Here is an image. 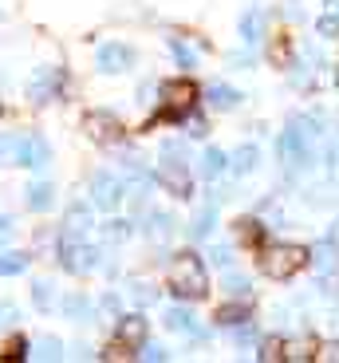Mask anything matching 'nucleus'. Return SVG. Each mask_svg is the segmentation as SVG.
<instances>
[{
	"label": "nucleus",
	"mask_w": 339,
	"mask_h": 363,
	"mask_svg": "<svg viewBox=\"0 0 339 363\" xmlns=\"http://www.w3.org/2000/svg\"><path fill=\"white\" fill-rule=\"evenodd\" d=\"M166 284H170V292H178V296L202 300L205 292H209V281H205V264H202V257L178 253L174 261H170V269H166Z\"/></svg>",
	"instance_id": "1"
},
{
	"label": "nucleus",
	"mask_w": 339,
	"mask_h": 363,
	"mask_svg": "<svg viewBox=\"0 0 339 363\" xmlns=\"http://www.w3.org/2000/svg\"><path fill=\"white\" fill-rule=\"evenodd\" d=\"M308 261H312V249L292 245V241L268 245L265 253H260V269H265V277H272V281H288V277H296L300 269H308Z\"/></svg>",
	"instance_id": "2"
},
{
	"label": "nucleus",
	"mask_w": 339,
	"mask_h": 363,
	"mask_svg": "<svg viewBox=\"0 0 339 363\" xmlns=\"http://www.w3.org/2000/svg\"><path fill=\"white\" fill-rule=\"evenodd\" d=\"M182 155V143H162V162H158L154 170V182L162 186L170 198H190V170H185V158Z\"/></svg>",
	"instance_id": "3"
},
{
	"label": "nucleus",
	"mask_w": 339,
	"mask_h": 363,
	"mask_svg": "<svg viewBox=\"0 0 339 363\" xmlns=\"http://www.w3.org/2000/svg\"><path fill=\"white\" fill-rule=\"evenodd\" d=\"M312 135H316V127L308 118H292L288 123V130L280 135V155L288 158V166H304L312 158Z\"/></svg>",
	"instance_id": "4"
},
{
	"label": "nucleus",
	"mask_w": 339,
	"mask_h": 363,
	"mask_svg": "<svg viewBox=\"0 0 339 363\" xmlns=\"http://www.w3.org/2000/svg\"><path fill=\"white\" fill-rule=\"evenodd\" d=\"M197 103V87L190 79H170L162 87V115L166 118H185Z\"/></svg>",
	"instance_id": "5"
},
{
	"label": "nucleus",
	"mask_w": 339,
	"mask_h": 363,
	"mask_svg": "<svg viewBox=\"0 0 339 363\" xmlns=\"http://www.w3.org/2000/svg\"><path fill=\"white\" fill-rule=\"evenodd\" d=\"M59 264L71 272H91L99 264V249L91 245H79V237H59Z\"/></svg>",
	"instance_id": "6"
},
{
	"label": "nucleus",
	"mask_w": 339,
	"mask_h": 363,
	"mask_svg": "<svg viewBox=\"0 0 339 363\" xmlns=\"http://www.w3.org/2000/svg\"><path fill=\"white\" fill-rule=\"evenodd\" d=\"M47 162H52V146L44 143L40 135H20V146H16V162L12 166H28V170H36V174H44L47 170Z\"/></svg>",
	"instance_id": "7"
},
{
	"label": "nucleus",
	"mask_w": 339,
	"mask_h": 363,
	"mask_svg": "<svg viewBox=\"0 0 339 363\" xmlns=\"http://www.w3.org/2000/svg\"><path fill=\"white\" fill-rule=\"evenodd\" d=\"M122 194H127V182L122 178H115V174H107V170H99L91 178V201L99 209H115L122 201Z\"/></svg>",
	"instance_id": "8"
},
{
	"label": "nucleus",
	"mask_w": 339,
	"mask_h": 363,
	"mask_svg": "<svg viewBox=\"0 0 339 363\" xmlns=\"http://www.w3.org/2000/svg\"><path fill=\"white\" fill-rule=\"evenodd\" d=\"M59 87H64V72H59V67H40V72L32 75V83H28V99L52 103L55 95H59Z\"/></svg>",
	"instance_id": "9"
},
{
	"label": "nucleus",
	"mask_w": 339,
	"mask_h": 363,
	"mask_svg": "<svg viewBox=\"0 0 339 363\" xmlns=\"http://www.w3.org/2000/svg\"><path fill=\"white\" fill-rule=\"evenodd\" d=\"M87 135H91L95 143H103V146L119 143V138H122L119 115H110V111H91V115H87Z\"/></svg>",
	"instance_id": "10"
},
{
	"label": "nucleus",
	"mask_w": 339,
	"mask_h": 363,
	"mask_svg": "<svg viewBox=\"0 0 339 363\" xmlns=\"http://www.w3.org/2000/svg\"><path fill=\"white\" fill-rule=\"evenodd\" d=\"M130 60H134V52H130V48H122V44H103V48H99V55H95V64H99V72H103V75H119V72H127Z\"/></svg>",
	"instance_id": "11"
},
{
	"label": "nucleus",
	"mask_w": 339,
	"mask_h": 363,
	"mask_svg": "<svg viewBox=\"0 0 339 363\" xmlns=\"http://www.w3.org/2000/svg\"><path fill=\"white\" fill-rule=\"evenodd\" d=\"M146 332H150L146 316H122L119 320V344H127V347H142L146 344Z\"/></svg>",
	"instance_id": "12"
},
{
	"label": "nucleus",
	"mask_w": 339,
	"mask_h": 363,
	"mask_svg": "<svg viewBox=\"0 0 339 363\" xmlns=\"http://www.w3.org/2000/svg\"><path fill=\"white\" fill-rule=\"evenodd\" d=\"M205 99H209L213 111H233L241 103V91L229 87V83H213V87L205 91Z\"/></svg>",
	"instance_id": "13"
},
{
	"label": "nucleus",
	"mask_w": 339,
	"mask_h": 363,
	"mask_svg": "<svg viewBox=\"0 0 339 363\" xmlns=\"http://www.w3.org/2000/svg\"><path fill=\"white\" fill-rule=\"evenodd\" d=\"M166 328L185 332V336H193V340H202V336H205L202 328H197V320H193L190 308H170V312H166Z\"/></svg>",
	"instance_id": "14"
},
{
	"label": "nucleus",
	"mask_w": 339,
	"mask_h": 363,
	"mask_svg": "<svg viewBox=\"0 0 339 363\" xmlns=\"http://www.w3.org/2000/svg\"><path fill=\"white\" fill-rule=\"evenodd\" d=\"M91 229V209L87 206H71L67 209V218H64V233L67 237H83Z\"/></svg>",
	"instance_id": "15"
},
{
	"label": "nucleus",
	"mask_w": 339,
	"mask_h": 363,
	"mask_svg": "<svg viewBox=\"0 0 339 363\" xmlns=\"http://www.w3.org/2000/svg\"><path fill=\"white\" fill-rule=\"evenodd\" d=\"M64 355V344L55 336H40L36 344H32V359H44V363H52V359H59Z\"/></svg>",
	"instance_id": "16"
},
{
	"label": "nucleus",
	"mask_w": 339,
	"mask_h": 363,
	"mask_svg": "<svg viewBox=\"0 0 339 363\" xmlns=\"http://www.w3.org/2000/svg\"><path fill=\"white\" fill-rule=\"evenodd\" d=\"M225 166H229V158H225V150H217V146H209V150L202 155V174L205 178H217Z\"/></svg>",
	"instance_id": "17"
},
{
	"label": "nucleus",
	"mask_w": 339,
	"mask_h": 363,
	"mask_svg": "<svg viewBox=\"0 0 339 363\" xmlns=\"http://www.w3.org/2000/svg\"><path fill=\"white\" fill-rule=\"evenodd\" d=\"M28 209H36V213L52 209V186H47V182H36V186L28 190Z\"/></svg>",
	"instance_id": "18"
},
{
	"label": "nucleus",
	"mask_w": 339,
	"mask_h": 363,
	"mask_svg": "<svg viewBox=\"0 0 339 363\" xmlns=\"http://www.w3.org/2000/svg\"><path fill=\"white\" fill-rule=\"evenodd\" d=\"M213 218H217V206L209 201V206H205L202 213H197V218L190 221V237H205V233L213 229Z\"/></svg>",
	"instance_id": "19"
},
{
	"label": "nucleus",
	"mask_w": 339,
	"mask_h": 363,
	"mask_svg": "<svg viewBox=\"0 0 339 363\" xmlns=\"http://www.w3.org/2000/svg\"><path fill=\"white\" fill-rule=\"evenodd\" d=\"M257 162H260V150H257V146H241L237 155H233V170H237V174H248Z\"/></svg>",
	"instance_id": "20"
},
{
	"label": "nucleus",
	"mask_w": 339,
	"mask_h": 363,
	"mask_svg": "<svg viewBox=\"0 0 339 363\" xmlns=\"http://www.w3.org/2000/svg\"><path fill=\"white\" fill-rule=\"evenodd\" d=\"M312 355H316V344H312V340H292V344H285L280 359H312Z\"/></svg>",
	"instance_id": "21"
},
{
	"label": "nucleus",
	"mask_w": 339,
	"mask_h": 363,
	"mask_svg": "<svg viewBox=\"0 0 339 363\" xmlns=\"http://www.w3.org/2000/svg\"><path fill=\"white\" fill-rule=\"evenodd\" d=\"M59 308H64L71 320H91V316H95V312H91V304H87L83 296H67L64 304H59Z\"/></svg>",
	"instance_id": "22"
},
{
	"label": "nucleus",
	"mask_w": 339,
	"mask_h": 363,
	"mask_svg": "<svg viewBox=\"0 0 339 363\" xmlns=\"http://www.w3.org/2000/svg\"><path fill=\"white\" fill-rule=\"evenodd\" d=\"M28 269V257L24 253H4L0 257V277H20Z\"/></svg>",
	"instance_id": "23"
},
{
	"label": "nucleus",
	"mask_w": 339,
	"mask_h": 363,
	"mask_svg": "<svg viewBox=\"0 0 339 363\" xmlns=\"http://www.w3.org/2000/svg\"><path fill=\"white\" fill-rule=\"evenodd\" d=\"M146 229H150V237H170L174 233V218H170V213H150Z\"/></svg>",
	"instance_id": "24"
},
{
	"label": "nucleus",
	"mask_w": 339,
	"mask_h": 363,
	"mask_svg": "<svg viewBox=\"0 0 339 363\" xmlns=\"http://www.w3.org/2000/svg\"><path fill=\"white\" fill-rule=\"evenodd\" d=\"M241 36H245V44H257L260 40V12H245L241 16Z\"/></svg>",
	"instance_id": "25"
},
{
	"label": "nucleus",
	"mask_w": 339,
	"mask_h": 363,
	"mask_svg": "<svg viewBox=\"0 0 339 363\" xmlns=\"http://www.w3.org/2000/svg\"><path fill=\"white\" fill-rule=\"evenodd\" d=\"M103 237H107V245H119L130 237V221H107L103 225Z\"/></svg>",
	"instance_id": "26"
},
{
	"label": "nucleus",
	"mask_w": 339,
	"mask_h": 363,
	"mask_svg": "<svg viewBox=\"0 0 339 363\" xmlns=\"http://www.w3.org/2000/svg\"><path fill=\"white\" fill-rule=\"evenodd\" d=\"M241 320H248V308H241V304H225V308H217V324H241Z\"/></svg>",
	"instance_id": "27"
},
{
	"label": "nucleus",
	"mask_w": 339,
	"mask_h": 363,
	"mask_svg": "<svg viewBox=\"0 0 339 363\" xmlns=\"http://www.w3.org/2000/svg\"><path fill=\"white\" fill-rule=\"evenodd\" d=\"M32 300H36V308H40V312H52V304H55V300H52V284H47V281H36V289H32Z\"/></svg>",
	"instance_id": "28"
},
{
	"label": "nucleus",
	"mask_w": 339,
	"mask_h": 363,
	"mask_svg": "<svg viewBox=\"0 0 339 363\" xmlns=\"http://www.w3.org/2000/svg\"><path fill=\"white\" fill-rule=\"evenodd\" d=\"M280 352H285V340H280V336H268L265 344H260V359H265V363H276V359H280Z\"/></svg>",
	"instance_id": "29"
},
{
	"label": "nucleus",
	"mask_w": 339,
	"mask_h": 363,
	"mask_svg": "<svg viewBox=\"0 0 339 363\" xmlns=\"http://www.w3.org/2000/svg\"><path fill=\"white\" fill-rule=\"evenodd\" d=\"M233 340H237V344H257V324H248V320L233 324Z\"/></svg>",
	"instance_id": "30"
},
{
	"label": "nucleus",
	"mask_w": 339,
	"mask_h": 363,
	"mask_svg": "<svg viewBox=\"0 0 339 363\" xmlns=\"http://www.w3.org/2000/svg\"><path fill=\"white\" fill-rule=\"evenodd\" d=\"M170 48H174V60H178L182 67H193V64H197V52H193L190 44H182V40H174Z\"/></svg>",
	"instance_id": "31"
},
{
	"label": "nucleus",
	"mask_w": 339,
	"mask_h": 363,
	"mask_svg": "<svg viewBox=\"0 0 339 363\" xmlns=\"http://www.w3.org/2000/svg\"><path fill=\"white\" fill-rule=\"evenodd\" d=\"M316 32H320L323 40H335V32H339L335 16H331V12H328V16H320V24H316Z\"/></svg>",
	"instance_id": "32"
},
{
	"label": "nucleus",
	"mask_w": 339,
	"mask_h": 363,
	"mask_svg": "<svg viewBox=\"0 0 339 363\" xmlns=\"http://www.w3.org/2000/svg\"><path fill=\"white\" fill-rule=\"evenodd\" d=\"M138 355H142V359H154V363H162V359H166V347H162V344H146V347H142Z\"/></svg>",
	"instance_id": "33"
},
{
	"label": "nucleus",
	"mask_w": 339,
	"mask_h": 363,
	"mask_svg": "<svg viewBox=\"0 0 339 363\" xmlns=\"http://www.w3.org/2000/svg\"><path fill=\"white\" fill-rule=\"evenodd\" d=\"M209 261L225 269V264H229V245H213V249H209Z\"/></svg>",
	"instance_id": "34"
},
{
	"label": "nucleus",
	"mask_w": 339,
	"mask_h": 363,
	"mask_svg": "<svg viewBox=\"0 0 339 363\" xmlns=\"http://www.w3.org/2000/svg\"><path fill=\"white\" fill-rule=\"evenodd\" d=\"M225 284H229V289H233V292H237V296H253V292H248V284H245V281H241L237 272H229V277H225Z\"/></svg>",
	"instance_id": "35"
},
{
	"label": "nucleus",
	"mask_w": 339,
	"mask_h": 363,
	"mask_svg": "<svg viewBox=\"0 0 339 363\" xmlns=\"http://www.w3.org/2000/svg\"><path fill=\"white\" fill-rule=\"evenodd\" d=\"M130 296H134V300H138V304H150V300H154V296H158V292H150V289H146V284H134V289H130Z\"/></svg>",
	"instance_id": "36"
},
{
	"label": "nucleus",
	"mask_w": 339,
	"mask_h": 363,
	"mask_svg": "<svg viewBox=\"0 0 339 363\" xmlns=\"http://www.w3.org/2000/svg\"><path fill=\"white\" fill-rule=\"evenodd\" d=\"M241 237H245V241H257L260 225H257V221H241Z\"/></svg>",
	"instance_id": "37"
},
{
	"label": "nucleus",
	"mask_w": 339,
	"mask_h": 363,
	"mask_svg": "<svg viewBox=\"0 0 339 363\" xmlns=\"http://www.w3.org/2000/svg\"><path fill=\"white\" fill-rule=\"evenodd\" d=\"M8 320H16V304H0V324H8Z\"/></svg>",
	"instance_id": "38"
},
{
	"label": "nucleus",
	"mask_w": 339,
	"mask_h": 363,
	"mask_svg": "<svg viewBox=\"0 0 339 363\" xmlns=\"http://www.w3.org/2000/svg\"><path fill=\"white\" fill-rule=\"evenodd\" d=\"M190 135H193V138L205 135V123H202V118H190Z\"/></svg>",
	"instance_id": "39"
},
{
	"label": "nucleus",
	"mask_w": 339,
	"mask_h": 363,
	"mask_svg": "<svg viewBox=\"0 0 339 363\" xmlns=\"http://www.w3.org/2000/svg\"><path fill=\"white\" fill-rule=\"evenodd\" d=\"M8 233H12V221H8V218H0V245L8 241Z\"/></svg>",
	"instance_id": "40"
},
{
	"label": "nucleus",
	"mask_w": 339,
	"mask_h": 363,
	"mask_svg": "<svg viewBox=\"0 0 339 363\" xmlns=\"http://www.w3.org/2000/svg\"><path fill=\"white\" fill-rule=\"evenodd\" d=\"M103 308H107V312H119V296H103Z\"/></svg>",
	"instance_id": "41"
},
{
	"label": "nucleus",
	"mask_w": 339,
	"mask_h": 363,
	"mask_svg": "<svg viewBox=\"0 0 339 363\" xmlns=\"http://www.w3.org/2000/svg\"><path fill=\"white\" fill-rule=\"evenodd\" d=\"M323 4H335V0H323Z\"/></svg>",
	"instance_id": "42"
}]
</instances>
